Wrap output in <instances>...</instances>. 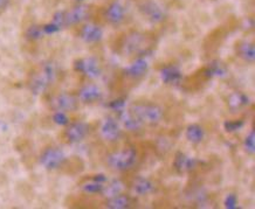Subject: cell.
Returning <instances> with one entry per match:
<instances>
[{
  "label": "cell",
  "mask_w": 255,
  "mask_h": 209,
  "mask_svg": "<svg viewBox=\"0 0 255 209\" xmlns=\"http://www.w3.org/2000/svg\"><path fill=\"white\" fill-rule=\"evenodd\" d=\"M204 130L203 127L198 124H191V125L187 126L185 136L186 139L192 144H199L201 140L204 139Z\"/></svg>",
  "instance_id": "24"
},
{
  "label": "cell",
  "mask_w": 255,
  "mask_h": 209,
  "mask_svg": "<svg viewBox=\"0 0 255 209\" xmlns=\"http://www.w3.org/2000/svg\"><path fill=\"white\" fill-rule=\"evenodd\" d=\"M123 188H124V185H123L122 181L113 180L109 185H107V186H105L102 193L105 194L107 198H113V197H115V195H117V194L122 193Z\"/></svg>",
  "instance_id": "25"
},
{
  "label": "cell",
  "mask_w": 255,
  "mask_h": 209,
  "mask_svg": "<svg viewBox=\"0 0 255 209\" xmlns=\"http://www.w3.org/2000/svg\"><path fill=\"white\" fill-rule=\"evenodd\" d=\"M101 134H102V137L108 141H115L120 139L122 132H121L120 125L119 123L116 122L115 118L110 116L105 118L102 126H101Z\"/></svg>",
  "instance_id": "12"
},
{
  "label": "cell",
  "mask_w": 255,
  "mask_h": 209,
  "mask_svg": "<svg viewBox=\"0 0 255 209\" xmlns=\"http://www.w3.org/2000/svg\"><path fill=\"white\" fill-rule=\"evenodd\" d=\"M9 2H11V0H0V13L8 7Z\"/></svg>",
  "instance_id": "35"
},
{
  "label": "cell",
  "mask_w": 255,
  "mask_h": 209,
  "mask_svg": "<svg viewBox=\"0 0 255 209\" xmlns=\"http://www.w3.org/2000/svg\"><path fill=\"white\" fill-rule=\"evenodd\" d=\"M121 112V120H122L124 127L129 131H138L142 127L143 123L133 114L131 111L122 110Z\"/></svg>",
  "instance_id": "21"
},
{
  "label": "cell",
  "mask_w": 255,
  "mask_h": 209,
  "mask_svg": "<svg viewBox=\"0 0 255 209\" xmlns=\"http://www.w3.org/2000/svg\"><path fill=\"white\" fill-rule=\"evenodd\" d=\"M43 35H45V33H43L42 26H40V25L29 26L25 32L26 39L32 40V41H36V40H40Z\"/></svg>",
  "instance_id": "26"
},
{
  "label": "cell",
  "mask_w": 255,
  "mask_h": 209,
  "mask_svg": "<svg viewBox=\"0 0 255 209\" xmlns=\"http://www.w3.org/2000/svg\"><path fill=\"white\" fill-rule=\"evenodd\" d=\"M133 191H135L136 194L140 195V197H144V195L153 193L155 191V185L149 179L144 177H137L133 181L132 185Z\"/></svg>",
  "instance_id": "19"
},
{
  "label": "cell",
  "mask_w": 255,
  "mask_h": 209,
  "mask_svg": "<svg viewBox=\"0 0 255 209\" xmlns=\"http://www.w3.org/2000/svg\"><path fill=\"white\" fill-rule=\"evenodd\" d=\"M76 1H78V2H81V1H83V0H76Z\"/></svg>",
  "instance_id": "36"
},
{
  "label": "cell",
  "mask_w": 255,
  "mask_h": 209,
  "mask_svg": "<svg viewBox=\"0 0 255 209\" xmlns=\"http://www.w3.org/2000/svg\"><path fill=\"white\" fill-rule=\"evenodd\" d=\"M237 54L238 56L245 60L246 62L253 63L255 59V48L252 42L248 41H239L237 43Z\"/></svg>",
  "instance_id": "18"
},
{
  "label": "cell",
  "mask_w": 255,
  "mask_h": 209,
  "mask_svg": "<svg viewBox=\"0 0 255 209\" xmlns=\"http://www.w3.org/2000/svg\"><path fill=\"white\" fill-rule=\"evenodd\" d=\"M238 202H239V200H238V197L236 194L233 193H230L226 195V198H225V207L228 208V209H236L238 208Z\"/></svg>",
  "instance_id": "31"
},
{
  "label": "cell",
  "mask_w": 255,
  "mask_h": 209,
  "mask_svg": "<svg viewBox=\"0 0 255 209\" xmlns=\"http://www.w3.org/2000/svg\"><path fill=\"white\" fill-rule=\"evenodd\" d=\"M58 77V66L54 62H45L33 74L29 80V89L34 95L42 94L48 89Z\"/></svg>",
  "instance_id": "1"
},
{
  "label": "cell",
  "mask_w": 255,
  "mask_h": 209,
  "mask_svg": "<svg viewBox=\"0 0 255 209\" xmlns=\"http://www.w3.org/2000/svg\"><path fill=\"white\" fill-rule=\"evenodd\" d=\"M139 12L142 13L143 16H145L146 20H149L152 23L163 22L166 18V13L164 8L153 0H145L142 2L139 5Z\"/></svg>",
  "instance_id": "6"
},
{
  "label": "cell",
  "mask_w": 255,
  "mask_h": 209,
  "mask_svg": "<svg viewBox=\"0 0 255 209\" xmlns=\"http://www.w3.org/2000/svg\"><path fill=\"white\" fill-rule=\"evenodd\" d=\"M147 69H149V65L145 60L142 59V57H138L133 61L131 65H129L128 67L124 68V74L130 79H140L145 75Z\"/></svg>",
  "instance_id": "15"
},
{
  "label": "cell",
  "mask_w": 255,
  "mask_h": 209,
  "mask_svg": "<svg viewBox=\"0 0 255 209\" xmlns=\"http://www.w3.org/2000/svg\"><path fill=\"white\" fill-rule=\"evenodd\" d=\"M93 181H96V183L105 184L107 181V177L105 174H96L93 177Z\"/></svg>",
  "instance_id": "34"
},
{
  "label": "cell",
  "mask_w": 255,
  "mask_h": 209,
  "mask_svg": "<svg viewBox=\"0 0 255 209\" xmlns=\"http://www.w3.org/2000/svg\"><path fill=\"white\" fill-rule=\"evenodd\" d=\"M42 29H43V33H45V35H52L54 34V33H58L60 29H61V27L52 21L49 23H46V25H43Z\"/></svg>",
  "instance_id": "32"
},
{
  "label": "cell",
  "mask_w": 255,
  "mask_h": 209,
  "mask_svg": "<svg viewBox=\"0 0 255 209\" xmlns=\"http://www.w3.org/2000/svg\"><path fill=\"white\" fill-rule=\"evenodd\" d=\"M245 150L247 151L248 153L253 154L254 151H255V133H254V130H252L250 134L246 137V139H245Z\"/></svg>",
  "instance_id": "29"
},
{
  "label": "cell",
  "mask_w": 255,
  "mask_h": 209,
  "mask_svg": "<svg viewBox=\"0 0 255 209\" xmlns=\"http://www.w3.org/2000/svg\"><path fill=\"white\" fill-rule=\"evenodd\" d=\"M130 206H131V199L124 194H117L115 197L109 198L107 202V207L110 209H127Z\"/></svg>",
  "instance_id": "23"
},
{
  "label": "cell",
  "mask_w": 255,
  "mask_h": 209,
  "mask_svg": "<svg viewBox=\"0 0 255 209\" xmlns=\"http://www.w3.org/2000/svg\"><path fill=\"white\" fill-rule=\"evenodd\" d=\"M147 47H149V42H147L146 36L139 32L130 33L124 42V49L128 54H146L150 52Z\"/></svg>",
  "instance_id": "4"
},
{
  "label": "cell",
  "mask_w": 255,
  "mask_h": 209,
  "mask_svg": "<svg viewBox=\"0 0 255 209\" xmlns=\"http://www.w3.org/2000/svg\"><path fill=\"white\" fill-rule=\"evenodd\" d=\"M248 104H250V97L244 93H233L228 97V107L232 112H237L238 110L248 105Z\"/></svg>",
  "instance_id": "20"
},
{
  "label": "cell",
  "mask_w": 255,
  "mask_h": 209,
  "mask_svg": "<svg viewBox=\"0 0 255 209\" xmlns=\"http://www.w3.org/2000/svg\"><path fill=\"white\" fill-rule=\"evenodd\" d=\"M245 125L243 119H236V120H226L224 123V129L226 132H236V131H239L243 129Z\"/></svg>",
  "instance_id": "28"
},
{
  "label": "cell",
  "mask_w": 255,
  "mask_h": 209,
  "mask_svg": "<svg viewBox=\"0 0 255 209\" xmlns=\"http://www.w3.org/2000/svg\"><path fill=\"white\" fill-rule=\"evenodd\" d=\"M80 38L87 43L99 42L103 38V29L94 23H86L80 29Z\"/></svg>",
  "instance_id": "13"
},
{
  "label": "cell",
  "mask_w": 255,
  "mask_h": 209,
  "mask_svg": "<svg viewBox=\"0 0 255 209\" xmlns=\"http://www.w3.org/2000/svg\"><path fill=\"white\" fill-rule=\"evenodd\" d=\"M49 104L55 111H73L78 109V99L70 94H59L50 99Z\"/></svg>",
  "instance_id": "9"
},
{
  "label": "cell",
  "mask_w": 255,
  "mask_h": 209,
  "mask_svg": "<svg viewBox=\"0 0 255 209\" xmlns=\"http://www.w3.org/2000/svg\"><path fill=\"white\" fill-rule=\"evenodd\" d=\"M228 73V69L225 63H223L219 60H214L211 63H209V66L206 68H204L203 74L205 77H212V76H220L224 77L226 76Z\"/></svg>",
  "instance_id": "22"
},
{
  "label": "cell",
  "mask_w": 255,
  "mask_h": 209,
  "mask_svg": "<svg viewBox=\"0 0 255 209\" xmlns=\"http://www.w3.org/2000/svg\"><path fill=\"white\" fill-rule=\"evenodd\" d=\"M103 184L96 183V181H92V183H87L82 186V191L87 194H100L103 192Z\"/></svg>",
  "instance_id": "27"
},
{
  "label": "cell",
  "mask_w": 255,
  "mask_h": 209,
  "mask_svg": "<svg viewBox=\"0 0 255 209\" xmlns=\"http://www.w3.org/2000/svg\"><path fill=\"white\" fill-rule=\"evenodd\" d=\"M199 160L194 159V158L187 157L185 153L177 152L173 159V167L174 170L179 173H184V172H190L196 170Z\"/></svg>",
  "instance_id": "14"
},
{
  "label": "cell",
  "mask_w": 255,
  "mask_h": 209,
  "mask_svg": "<svg viewBox=\"0 0 255 209\" xmlns=\"http://www.w3.org/2000/svg\"><path fill=\"white\" fill-rule=\"evenodd\" d=\"M137 153L133 148H124L122 151L115 152L107 158V163L113 170L127 171L131 168L136 163Z\"/></svg>",
  "instance_id": "3"
},
{
  "label": "cell",
  "mask_w": 255,
  "mask_h": 209,
  "mask_svg": "<svg viewBox=\"0 0 255 209\" xmlns=\"http://www.w3.org/2000/svg\"><path fill=\"white\" fill-rule=\"evenodd\" d=\"M90 16V8L87 5H76L73 8L65 11V27L79 25L86 21Z\"/></svg>",
  "instance_id": "8"
},
{
  "label": "cell",
  "mask_w": 255,
  "mask_h": 209,
  "mask_svg": "<svg viewBox=\"0 0 255 209\" xmlns=\"http://www.w3.org/2000/svg\"><path fill=\"white\" fill-rule=\"evenodd\" d=\"M66 156L61 150L58 147H48L40 156V164L42 165L46 170L53 171L62 166L65 163Z\"/></svg>",
  "instance_id": "5"
},
{
  "label": "cell",
  "mask_w": 255,
  "mask_h": 209,
  "mask_svg": "<svg viewBox=\"0 0 255 209\" xmlns=\"http://www.w3.org/2000/svg\"><path fill=\"white\" fill-rule=\"evenodd\" d=\"M53 122L58 124V125L65 126V125H68L69 118L65 112H63V111H56V112L53 114Z\"/></svg>",
  "instance_id": "30"
},
{
  "label": "cell",
  "mask_w": 255,
  "mask_h": 209,
  "mask_svg": "<svg viewBox=\"0 0 255 209\" xmlns=\"http://www.w3.org/2000/svg\"><path fill=\"white\" fill-rule=\"evenodd\" d=\"M74 69L89 79H97L102 73L100 63L95 57H85V59L76 60L74 62Z\"/></svg>",
  "instance_id": "7"
},
{
  "label": "cell",
  "mask_w": 255,
  "mask_h": 209,
  "mask_svg": "<svg viewBox=\"0 0 255 209\" xmlns=\"http://www.w3.org/2000/svg\"><path fill=\"white\" fill-rule=\"evenodd\" d=\"M126 99H116L112 101V102H109L108 106L114 111H122L124 109V106H126Z\"/></svg>",
  "instance_id": "33"
},
{
  "label": "cell",
  "mask_w": 255,
  "mask_h": 209,
  "mask_svg": "<svg viewBox=\"0 0 255 209\" xmlns=\"http://www.w3.org/2000/svg\"><path fill=\"white\" fill-rule=\"evenodd\" d=\"M160 80L163 83L169 84V86H176V84L180 83L183 80V74L176 66H167L160 70Z\"/></svg>",
  "instance_id": "16"
},
{
  "label": "cell",
  "mask_w": 255,
  "mask_h": 209,
  "mask_svg": "<svg viewBox=\"0 0 255 209\" xmlns=\"http://www.w3.org/2000/svg\"><path fill=\"white\" fill-rule=\"evenodd\" d=\"M79 99L83 103H94L102 99V92L97 86L87 84L79 92Z\"/></svg>",
  "instance_id": "17"
},
{
  "label": "cell",
  "mask_w": 255,
  "mask_h": 209,
  "mask_svg": "<svg viewBox=\"0 0 255 209\" xmlns=\"http://www.w3.org/2000/svg\"><path fill=\"white\" fill-rule=\"evenodd\" d=\"M131 112L142 123L158 124L163 118L162 107L151 103H138L131 106Z\"/></svg>",
  "instance_id": "2"
},
{
  "label": "cell",
  "mask_w": 255,
  "mask_h": 209,
  "mask_svg": "<svg viewBox=\"0 0 255 209\" xmlns=\"http://www.w3.org/2000/svg\"><path fill=\"white\" fill-rule=\"evenodd\" d=\"M106 20L113 26H119L126 19V8L120 1L110 2L105 13Z\"/></svg>",
  "instance_id": "11"
},
{
  "label": "cell",
  "mask_w": 255,
  "mask_h": 209,
  "mask_svg": "<svg viewBox=\"0 0 255 209\" xmlns=\"http://www.w3.org/2000/svg\"><path fill=\"white\" fill-rule=\"evenodd\" d=\"M89 133V125L83 122L69 124L65 131V137L69 143H79L85 139Z\"/></svg>",
  "instance_id": "10"
}]
</instances>
